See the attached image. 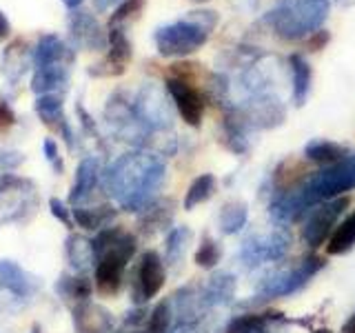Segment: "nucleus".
<instances>
[{
	"label": "nucleus",
	"instance_id": "obj_11",
	"mask_svg": "<svg viewBox=\"0 0 355 333\" xmlns=\"http://www.w3.org/2000/svg\"><path fill=\"white\" fill-rule=\"evenodd\" d=\"M31 60L33 58L27 51V44L22 40H14L3 53V71L11 78V80H18V78L27 71Z\"/></svg>",
	"mask_w": 355,
	"mask_h": 333
},
{
	"label": "nucleus",
	"instance_id": "obj_14",
	"mask_svg": "<svg viewBox=\"0 0 355 333\" xmlns=\"http://www.w3.org/2000/svg\"><path fill=\"white\" fill-rule=\"evenodd\" d=\"M67 258H69L71 266H76L78 271L92 266L96 260L92 242L80 238V236H69V240H67Z\"/></svg>",
	"mask_w": 355,
	"mask_h": 333
},
{
	"label": "nucleus",
	"instance_id": "obj_19",
	"mask_svg": "<svg viewBox=\"0 0 355 333\" xmlns=\"http://www.w3.org/2000/svg\"><path fill=\"white\" fill-rule=\"evenodd\" d=\"M55 289H60V293L64 298L85 300L92 293V282H89L87 278H62V280L55 284Z\"/></svg>",
	"mask_w": 355,
	"mask_h": 333
},
{
	"label": "nucleus",
	"instance_id": "obj_30",
	"mask_svg": "<svg viewBox=\"0 0 355 333\" xmlns=\"http://www.w3.org/2000/svg\"><path fill=\"white\" fill-rule=\"evenodd\" d=\"M9 33H11V22L5 16V11L0 9V42H3L5 38H9Z\"/></svg>",
	"mask_w": 355,
	"mask_h": 333
},
{
	"label": "nucleus",
	"instance_id": "obj_15",
	"mask_svg": "<svg viewBox=\"0 0 355 333\" xmlns=\"http://www.w3.org/2000/svg\"><path fill=\"white\" fill-rule=\"evenodd\" d=\"M98 307L92 305H83L73 311V322L78 325V331L80 333H105L109 327V320L103 316H96Z\"/></svg>",
	"mask_w": 355,
	"mask_h": 333
},
{
	"label": "nucleus",
	"instance_id": "obj_27",
	"mask_svg": "<svg viewBox=\"0 0 355 333\" xmlns=\"http://www.w3.org/2000/svg\"><path fill=\"white\" fill-rule=\"evenodd\" d=\"M49 207H51V214H53V218H58V220L62 222V225L71 227V214H69V209L64 207L62 200H58V198H51V200H49Z\"/></svg>",
	"mask_w": 355,
	"mask_h": 333
},
{
	"label": "nucleus",
	"instance_id": "obj_7",
	"mask_svg": "<svg viewBox=\"0 0 355 333\" xmlns=\"http://www.w3.org/2000/svg\"><path fill=\"white\" fill-rule=\"evenodd\" d=\"M347 205H349V200H338V203L313 209V214H311L304 227V240L311 247H320L322 242L329 240V236L333 233V225H336L338 216L342 214V207H347Z\"/></svg>",
	"mask_w": 355,
	"mask_h": 333
},
{
	"label": "nucleus",
	"instance_id": "obj_20",
	"mask_svg": "<svg viewBox=\"0 0 355 333\" xmlns=\"http://www.w3.org/2000/svg\"><path fill=\"white\" fill-rule=\"evenodd\" d=\"M264 331H266V316L260 314L240 316L227 329V333H264Z\"/></svg>",
	"mask_w": 355,
	"mask_h": 333
},
{
	"label": "nucleus",
	"instance_id": "obj_17",
	"mask_svg": "<svg viewBox=\"0 0 355 333\" xmlns=\"http://www.w3.org/2000/svg\"><path fill=\"white\" fill-rule=\"evenodd\" d=\"M73 220L87 231H100L105 227V222L109 220V211L107 207H98V209H83V207H73L71 209Z\"/></svg>",
	"mask_w": 355,
	"mask_h": 333
},
{
	"label": "nucleus",
	"instance_id": "obj_9",
	"mask_svg": "<svg viewBox=\"0 0 355 333\" xmlns=\"http://www.w3.org/2000/svg\"><path fill=\"white\" fill-rule=\"evenodd\" d=\"M36 114L38 118L44 122L47 127L55 129L64 138L67 147L73 149V131L69 127V122H67V116L62 111V100L60 96H38L36 98Z\"/></svg>",
	"mask_w": 355,
	"mask_h": 333
},
{
	"label": "nucleus",
	"instance_id": "obj_32",
	"mask_svg": "<svg viewBox=\"0 0 355 333\" xmlns=\"http://www.w3.org/2000/svg\"><path fill=\"white\" fill-rule=\"evenodd\" d=\"M62 5H64L67 9H71V11H76V9H80V5H83V0H62Z\"/></svg>",
	"mask_w": 355,
	"mask_h": 333
},
{
	"label": "nucleus",
	"instance_id": "obj_3",
	"mask_svg": "<svg viewBox=\"0 0 355 333\" xmlns=\"http://www.w3.org/2000/svg\"><path fill=\"white\" fill-rule=\"evenodd\" d=\"M209 11H193L184 20L160 27L155 31V47L162 56H187L200 49L209 38L214 22H207Z\"/></svg>",
	"mask_w": 355,
	"mask_h": 333
},
{
	"label": "nucleus",
	"instance_id": "obj_18",
	"mask_svg": "<svg viewBox=\"0 0 355 333\" xmlns=\"http://www.w3.org/2000/svg\"><path fill=\"white\" fill-rule=\"evenodd\" d=\"M309 169L300 160H286L280 164V169L275 171V182L280 189H293L306 178Z\"/></svg>",
	"mask_w": 355,
	"mask_h": 333
},
{
	"label": "nucleus",
	"instance_id": "obj_23",
	"mask_svg": "<svg viewBox=\"0 0 355 333\" xmlns=\"http://www.w3.org/2000/svg\"><path fill=\"white\" fill-rule=\"evenodd\" d=\"M169 322H171L169 302H160L151 311V316L147 320V327H144L142 333H166V329H169Z\"/></svg>",
	"mask_w": 355,
	"mask_h": 333
},
{
	"label": "nucleus",
	"instance_id": "obj_6",
	"mask_svg": "<svg viewBox=\"0 0 355 333\" xmlns=\"http://www.w3.org/2000/svg\"><path fill=\"white\" fill-rule=\"evenodd\" d=\"M131 42L127 38V33L122 31V27H111L109 31V53L103 60H98L96 65L89 67V76L96 78H114L125 74L127 65L131 62Z\"/></svg>",
	"mask_w": 355,
	"mask_h": 333
},
{
	"label": "nucleus",
	"instance_id": "obj_16",
	"mask_svg": "<svg viewBox=\"0 0 355 333\" xmlns=\"http://www.w3.org/2000/svg\"><path fill=\"white\" fill-rule=\"evenodd\" d=\"M214 189H216V178L211 173H202L200 178H196V180L191 182V187H189V191H187L184 209L189 211L198 205H202L205 200H209L211 196H214Z\"/></svg>",
	"mask_w": 355,
	"mask_h": 333
},
{
	"label": "nucleus",
	"instance_id": "obj_2",
	"mask_svg": "<svg viewBox=\"0 0 355 333\" xmlns=\"http://www.w3.org/2000/svg\"><path fill=\"white\" fill-rule=\"evenodd\" d=\"M73 62L76 49L55 33H44V36H40L36 49H33L36 71L31 78V89L38 96H58L67 92Z\"/></svg>",
	"mask_w": 355,
	"mask_h": 333
},
{
	"label": "nucleus",
	"instance_id": "obj_12",
	"mask_svg": "<svg viewBox=\"0 0 355 333\" xmlns=\"http://www.w3.org/2000/svg\"><path fill=\"white\" fill-rule=\"evenodd\" d=\"M353 247H355V211L333 229V233L327 240V253L342 255Z\"/></svg>",
	"mask_w": 355,
	"mask_h": 333
},
{
	"label": "nucleus",
	"instance_id": "obj_31",
	"mask_svg": "<svg viewBox=\"0 0 355 333\" xmlns=\"http://www.w3.org/2000/svg\"><path fill=\"white\" fill-rule=\"evenodd\" d=\"M340 333H355V314L344 322V327H342V331Z\"/></svg>",
	"mask_w": 355,
	"mask_h": 333
},
{
	"label": "nucleus",
	"instance_id": "obj_10",
	"mask_svg": "<svg viewBox=\"0 0 355 333\" xmlns=\"http://www.w3.org/2000/svg\"><path fill=\"white\" fill-rule=\"evenodd\" d=\"M100 180V162L94 155L85 158L76 169V180L71 187V203H83L87 196H92V191L96 189Z\"/></svg>",
	"mask_w": 355,
	"mask_h": 333
},
{
	"label": "nucleus",
	"instance_id": "obj_4",
	"mask_svg": "<svg viewBox=\"0 0 355 333\" xmlns=\"http://www.w3.org/2000/svg\"><path fill=\"white\" fill-rule=\"evenodd\" d=\"M166 92L173 98L178 114L182 116V120L191 127H200L205 118V96L200 94V89L184 78L169 76L166 78Z\"/></svg>",
	"mask_w": 355,
	"mask_h": 333
},
{
	"label": "nucleus",
	"instance_id": "obj_1",
	"mask_svg": "<svg viewBox=\"0 0 355 333\" xmlns=\"http://www.w3.org/2000/svg\"><path fill=\"white\" fill-rule=\"evenodd\" d=\"M162 164L144 153H127L114 162L107 173V182L114 198L125 209H136L149 191L160 182Z\"/></svg>",
	"mask_w": 355,
	"mask_h": 333
},
{
	"label": "nucleus",
	"instance_id": "obj_5",
	"mask_svg": "<svg viewBox=\"0 0 355 333\" xmlns=\"http://www.w3.org/2000/svg\"><path fill=\"white\" fill-rule=\"evenodd\" d=\"M69 33H71V42L73 47L85 49V51H100L107 49L109 44V36H105L103 25L98 22V18L92 14V11L85 9H76L69 14Z\"/></svg>",
	"mask_w": 355,
	"mask_h": 333
},
{
	"label": "nucleus",
	"instance_id": "obj_21",
	"mask_svg": "<svg viewBox=\"0 0 355 333\" xmlns=\"http://www.w3.org/2000/svg\"><path fill=\"white\" fill-rule=\"evenodd\" d=\"M222 258V251H220V244L211 238H205L200 242V247L196 251V264L202 266V269H214V266L220 262Z\"/></svg>",
	"mask_w": 355,
	"mask_h": 333
},
{
	"label": "nucleus",
	"instance_id": "obj_29",
	"mask_svg": "<svg viewBox=\"0 0 355 333\" xmlns=\"http://www.w3.org/2000/svg\"><path fill=\"white\" fill-rule=\"evenodd\" d=\"M120 3L122 0H92L94 11H98V14H105V11H109L111 7H118Z\"/></svg>",
	"mask_w": 355,
	"mask_h": 333
},
{
	"label": "nucleus",
	"instance_id": "obj_24",
	"mask_svg": "<svg viewBox=\"0 0 355 333\" xmlns=\"http://www.w3.org/2000/svg\"><path fill=\"white\" fill-rule=\"evenodd\" d=\"M291 62H293V74H295V94H297V100H304V96L309 92V83H311L309 65L302 58H291Z\"/></svg>",
	"mask_w": 355,
	"mask_h": 333
},
{
	"label": "nucleus",
	"instance_id": "obj_25",
	"mask_svg": "<svg viewBox=\"0 0 355 333\" xmlns=\"http://www.w3.org/2000/svg\"><path fill=\"white\" fill-rule=\"evenodd\" d=\"M142 5H144V0H122L114 14H111V27H118L122 20H127L129 16H136L142 9Z\"/></svg>",
	"mask_w": 355,
	"mask_h": 333
},
{
	"label": "nucleus",
	"instance_id": "obj_22",
	"mask_svg": "<svg viewBox=\"0 0 355 333\" xmlns=\"http://www.w3.org/2000/svg\"><path fill=\"white\" fill-rule=\"evenodd\" d=\"M306 155L311 160H315V162H336V160L342 158L344 151L338 147V144L315 142V144H309V147H306Z\"/></svg>",
	"mask_w": 355,
	"mask_h": 333
},
{
	"label": "nucleus",
	"instance_id": "obj_13",
	"mask_svg": "<svg viewBox=\"0 0 355 333\" xmlns=\"http://www.w3.org/2000/svg\"><path fill=\"white\" fill-rule=\"evenodd\" d=\"M0 282H3L9 291L16 293V296H27L33 289L31 278L11 260H0Z\"/></svg>",
	"mask_w": 355,
	"mask_h": 333
},
{
	"label": "nucleus",
	"instance_id": "obj_26",
	"mask_svg": "<svg viewBox=\"0 0 355 333\" xmlns=\"http://www.w3.org/2000/svg\"><path fill=\"white\" fill-rule=\"evenodd\" d=\"M42 149H44V158L49 160V164L53 166L55 171H62V158H60V151H58V142L53 138H47L42 142Z\"/></svg>",
	"mask_w": 355,
	"mask_h": 333
},
{
	"label": "nucleus",
	"instance_id": "obj_8",
	"mask_svg": "<svg viewBox=\"0 0 355 333\" xmlns=\"http://www.w3.org/2000/svg\"><path fill=\"white\" fill-rule=\"evenodd\" d=\"M166 282L164 262L155 251H144L138 264V296L140 300L155 298Z\"/></svg>",
	"mask_w": 355,
	"mask_h": 333
},
{
	"label": "nucleus",
	"instance_id": "obj_28",
	"mask_svg": "<svg viewBox=\"0 0 355 333\" xmlns=\"http://www.w3.org/2000/svg\"><path fill=\"white\" fill-rule=\"evenodd\" d=\"M16 125V114L5 100H0V131H7Z\"/></svg>",
	"mask_w": 355,
	"mask_h": 333
}]
</instances>
